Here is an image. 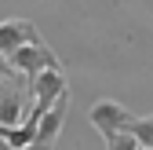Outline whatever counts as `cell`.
I'll return each mask as SVG.
<instances>
[{
	"instance_id": "5b68a950",
	"label": "cell",
	"mask_w": 153,
	"mask_h": 150,
	"mask_svg": "<svg viewBox=\"0 0 153 150\" xmlns=\"http://www.w3.org/2000/svg\"><path fill=\"white\" fill-rule=\"evenodd\" d=\"M36 132H40V121L36 117H22L18 124H0V139H4V150H26L36 143Z\"/></svg>"
},
{
	"instance_id": "3957f363",
	"label": "cell",
	"mask_w": 153,
	"mask_h": 150,
	"mask_svg": "<svg viewBox=\"0 0 153 150\" xmlns=\"http://www.w3.org/2000/svg\"><path fill=\"white\" fill-rule=\"evenodd\" d=\"M4 66H11L15 73H22V81H33V77H40L44 70H62L59 59H55V51L40 40V44H26V48H18L11 59H4Z\"/></svg>"
},
{
	"instance_id": "8992f818",
	"label": "cell",
	"mask_w": 153,
	"mask_h": 150,
	"mask_svg": "<svg viewBox=\"0 0 153 150\" xmlns=\"http://www.w3.org/2000/svg\"><path fill=\"white\" fill-rule=\"evenodd\" d=\"M131 136H135L142 146H153V114H135L131 117Z\"/></svg>"
},
{
	"instance_id": "277c9868",
	"label": "cell",
	"mask_w": 153,
	"mask_h": 150,
	"mask_svg": "<svg viewBox=\"0 0 153 150\" xmlns=\"http://www.w3.org/2000/svg\"><path fill=\"white\" fill-rule=\"evenodd\" d=\"M26 44H40V29H36L29 18H4L0 22V55L11 59L18 48Z\"/></svg>"
},
{
	"instance_id": "7a4b0ae2",
	"label": "cell",
	"mask_w": 153,
	"mask_h": 150,
	"mask_svg": "<svg viewBox=\"0 0 153 150\" xmlns=\"http://www.w3.org/2000/svg\"><path fill=\"white\" fill-rule=\"evenodd\" d=\"M131 117H135V114H131L128 106H120L117 99H99V103L88 110V121H91V128L102 139H113V136L128 132V128H131Z\"/></svg>"
},
{
	"instance_id": "52a82bcc",
	"label": "cell",
	"mask_w": 153,
	"mask_h": 150,
	"mask_svg": "<svg viewBox=\"0 0 153 150\" xmlns=\"http://www.w3.org/2000/svg\"><path fill=\"white\" fill-rule=\"evenodd\" d=\"M106 150H142V143L131 136V132H120V136L106 139Z\"/></svg>"
},
{
	"instance_id": "6da1fadb",
	"label": "cell",
	"mask_w": 153,
	"mask_h": 150,
	"mask_svg": "<svg viewBox=\"0 0 153 150\" xmlns=\"http://www.w3.org/2000/svg\"><path fill=\"white\" fill-rule=\"evenodd\" d=\"M66 92H69L66 73H62V70H44L40 77H33V81H29V99H33V103H29V110H26V114L40 121L48 110H51L55 103L66 95Z\"/></svg>"
},
{
	"instance_id": "ba28073f",
	"label": "cell",
	"mask_w": 153,
	"mask_h": 150,
	"mask_svg": "<svg viewBox=\"0 0 153 150\" xmlns=\"http://www.w3.org/2000/svg\"><path fill=\"white\" fill-rule=\"evenodd\" d=\"M142 150H153V146H142Z\"/></svg>"
}]
</instances>
